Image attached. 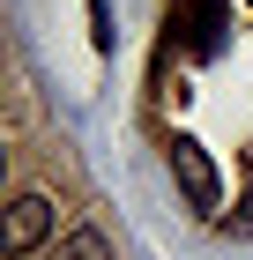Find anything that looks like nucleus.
Returning <instances> with one entry per match:
<instances>
[{
	"instance_id": "2",
	"label": "nucleus",
	"mask_w": 253,
	"mask_h": 260,
	"mask_svg": "<svg viewBox=\"0 0 253 260\" xmlns=\"http://www.w3.org/2000/svg\"><path fill=\"white\" fill-rule=\"evenodd\" d=\"M172 179L186 186V201H194V208H223V179H216V164L201 156L194 141H172Z\"/></svg>"
},
{
	"instance_id": "3",
	"label": "nucleus",
	"mask_w": 253,
	"mask_h": 260,
	"mask_svg": "<svg viewBox=\"0 0 253 260\" xmlns=\"http://www.w3.org/2000/svg\"><path fill=\"white\" fill-rule=\"evenodd\" d=\"M52 260H112V245H104L97 223H75V231L60 238V253H52Z\"/></svg>"
},
{
	"instance_id": "4",
	"label": "nucleus",
	"mask_w": 253,
	"mask_h": 260,
	"mask_svg": "<svg viewBox=\"0 0 253 260\" xmlns=\"http://www.w3.org/2000/svg\"><path fill=\"white\" fill-rule=\"evenodd\" d=\"M231 231H238V238H253V193L238 201V216H231Z\"/></svg>"
},
{
	"instance_id": "1",
	"label": "nucleus",
	"mask_w": 253,
	"mask_h": 260,
	"mask_svg": "<svg viewBox=\"0 0 253 260\" xmlns=\"http://www.w3.org/2000/svg\"><path fill=\"white\" fill-rule=\"evenodd\" d=\"M52 238V201L45 193H22L15 208H8V231H0V253L22 260V253H38V245Z\"/></svg>"
}]
</instances>
